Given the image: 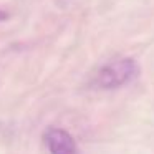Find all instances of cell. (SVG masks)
<instances>
[{
    "mask_svg": "<svg viewBox=\"0 0 154 154\" xmlns=\"http://www.w3.org/2000/svg\"><path fill=\"white\" fill-rule=\"evenodd\" d=\"M139 73V66L131 58H119L111 63H106L104 66L100 68L96 73L94 83L96 86L111 90V88H119L123 85L133 81Z\"/></svg>",
    "mask_w": 154,
    "mask_h": 154,
    "instance_id": "obj_1",
    "label": "cell"
},
{
    "mask_svg": "<svg viewBox=\"0 0 154 154\" xmlns=\"http://www.w3.org/2000/svg\"><path fill=\"white\" fill-rule=\"evenodd\" d=\"M45 143L51 154H78L73 137L63 129H48L45 133Z\"/></svg>",
    "mask_w": 154,
    "mask_h": 154,
    "instance_id": "obj_2",
    "label": "cell"
},
{
    "mask_svg": "<svg viewBox=\"0 0 154 154\" xmlns=\"http://www.w3.org/2000/svg\"><path fill=\"white\" fill-rule=\"evenodd\" d=\"M7 17H8V15L5 14V12H0V20H5Z\"/></svg>",
    "mask_w": 154,
    "mask_h": 154,
    "instance_id": "obj_3",
    "label": "cell"
}]
</instances>
